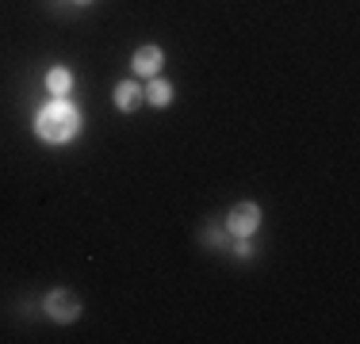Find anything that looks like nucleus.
I'll list each match as a JSON object with an SVG mask.
<instances>
[{
	"mask_svg": "<svg viewBox=\"0 0 360 344\" xmlns=\"http://www.w3.org/2000/svg\"><path fill=\"white\" fill-rule=\"evenodd\" d=\"M77 126H81V111H77L70 100H54L46 111H39L35 134L42 138V142H50V145H62V142H70V138L77 134Z\"/></svg>",
	"mask_w": 360,
	"mask_h": 344,
	"instance_id": "nucleus-1",
	"label": "nucleus"
},
{
	"mask_svg": "<svg viewBox=\"0 0 360 344\" xmlns=\"http://www.w3.org/2000/svg\"><path fill=\"white\" fill-rule=\"evenodd\" d=\"M42 306H46V317H50V322H58V325H70V322H77V317H81V295H77V291H70V287L50 291Z\"/></svg>",
	"mask_w": 360,
	"mask_h": 344,
	"instance_id": "nucleus-2",
	"label": "nucleus"
},
{
	"mask_svg": "<svg viewBox=\"0 0 360 344\" xmlns=\"http://www.w3.org/2000/svg\"><path fill=\"white\" fill-rule=\"evenodd\" d=\"M257 226H261V206H257V203L245 199V203H234V206H230V214H226V230H230V234L250 237Z\"/></svg>",
	"mask_w": 360,
	"mask_h": 344,
	"instance_id": "nucleus-3",
	"label": "nucleus"
},
{
	"mask_svg": "<svg viewBox=\"0 0 360 344\" xmlns=\"http://www.w3.org/2000/svg\"><path fill=\"white\" fill-rule=\"evenodd\" d=\"M131 65H134V73H142V77H158L161 65H165V50L161 46H139L131 58Z\"/></svg>",
	"mask_w": 360,
	"mask_h": 344,
	"instance_id": "nucleus-4",
	"label": "nucleus"
},
{
	"mask_svg": "<svg viewBox=\"0 0 360 344\" xmlns=\"http://www.w3.org/2000/svg\"><path fill=\"white\" fill-rule=\"evenodd\" d=\"M111 100H115L119 111H134L146 96H142V88H139L134 81H119V84H115V96H111Z\"/></svg>",
	"mask_w": 360,
	"mask_h": 344,
	"instance_id": "nucleus-5",
	"label": "nucleus"
},
{
	"mask_svg": "<svg viewBox=\"0 0 360 344\" xmlns=\"http://www.w3.org/2000/svg\"><path fill=\"white\" fill-rule=\"evenodd\" d=\"M46 88H50V96H54V100H65V96H70V88H73V73H70V69H62V65H54L46 73Z\"/></svg>",
	"mask_w": 360,
	"mask_h": 344,
	"instance_id": "nucleus-6",
	"label": "nucleus"
},
{
	"mask_svg": "<svg viewBox=\"0 0 360 344\" xmlns=\"http://www.w3.org/2000/svg\"><path fill=\"white\" fill-rule=\"evenodd\" d=\"M142 96L150 100L153 107H169V103H173V84H169V81H158V77H153L150 88H142Z\"/></svg>",
	"mask_w": 360,
	"mask_h": 344,
	"instance_id": "nucleus-7",
	"label": "nucleus"
},
{
	"mask_svg": "<svg viewBox=\"0 0 360 344\" xmlns=\"http://www.w3.org/2000/svg\"><path fill=\"white\" fill-rule=\"evenodd\" d=\"M203 245H207V249H219V245H222V230H219V226H207V230H203Z\"/></svg>",
	"mask_w": 360,
	"mask_h": 344,
	"instance_id": "nucleus-8",
	"label": "nucleus"
},
{
	"mask_svg": "<svg viewBox=\"0 0 360 344\" xmlns=\"http://www.w3.org/2000/svg\"><path fill=\"white\" fill-rule=\"evenodd\" d=\"M234 253H238V256H253V245H250V241L242 237V241H238V245H234Z\"/></svg>",
	"mask_w": 360,
	"mask_h": 344,
	"instance_id": "nucleus-9",
	"label": "nucleus"
},
{
	"mask_svg": "<svg viewBox=\"0 0 360 344\" xmlns=\"http://www.w3.org/2000/svg\"><path fill=\"white\" fill-rule=\"evenodd\" d=\"M70 4H77V8H84V4H92V0H70Z\"/></svg>",
	"mask_w": 360,
	"mask_h": 344,
	"instance_id": "nucleus-10",
	"label": "nucleus"
}]
</instances>
